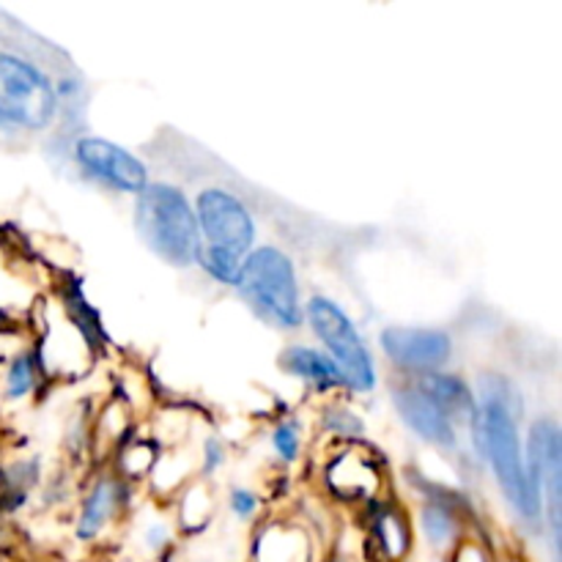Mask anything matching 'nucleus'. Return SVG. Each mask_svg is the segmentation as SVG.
<instances>
[{"label": "nucleus", "instance_id": "obj_1", "mask_svg": "<svg viewBox=\"0 0 562 562\" xmlns=\"http://www.w3.org/2000/svg\"><path fill=\"white\" fill-rule=\"evenodd\" d=\"M60 108V88L33 55L0 47V130H47Z\"/></svg>", "mask_w": 562, "mask_h": 562}, {"label": "nucleus", "instance_id": "obj_2", "mask_svg": "<svg viewBox=\"0 0 562 562\" xmlns=\"http://www.w3.org/2000/svg\"><path fill=\"white\" fill-rule=\"evenodd\" d=\"M137 195V231L143 241L173 267L198 263L203 241L184 192L170 184H146Z\"/></svg>", "mask_w": 562, "mask_h": 562}, {"label": "nucleus", "instance_id": "obj_3", "mask_svg": "<svg viewBox=\"0 0 562 562\" xmlns=\"http://www.w3.org/2000/svg\"><path fill=\"white\" fill-rule=\"evenodd\" d=\"M481 428L483 448H486L488 459H492L499 488H503L508 503L527 521H536L541 516V503H538L536 492H532L530 481H527V464L521 461L519 434H516V423L510 417V409L503 395L486 393L481 412Z\"/></svg>", "mask_w": 562, "mask_h": 562}, {"label": "nucleus", "instance_id": "obj_4", "mask_svg": "<svg viewBox=\"0 0 562 562\" xmlns=\"http://www.w3.org/2000/svg\"><path fill=\"white\" fill-rule=\"evenodd\" d=\"M236 285L261 316L280 327H300L302 307L294 263L278 247H256L245 256Z\"/></svg>", "mask_w": 562, "mask_h": 562}, {"label": "nucleus", "instance_id": "obj_5", "mask_svg": "<svg viewBox=\"0 0 562 562\" xmlns=\"http://www.w3.org/2000/svg\"><path fill=\"white\" fill-rule=\"evenodd\" d=\"M307 318H311L318 338L333 351V366L338 368L340 382H346L357 393H371L373 384H376V371H373L371 355H368L366 344H362L351 318L335 302L324 300V296H316L307 305Z\"/></svg>", "mask_w": 562, "mask_h": 562}, {"label": "nucleus", "instance_id": "obj_6", "mask_svg": "<svg viewBox=\"0 0 562 562\" xmlns=\"http://www.w3.org/2000/svg\"><path fill=\"white\" fill-rule=\"evenodd\" d=\"M192 212H195L201 241H206L201 247H212V250L228 252L245 261V256L256 245V223L239 198L231 195L223 187H209L198 192Z\"/></svg>", "mask_w": 562, "mask_h": 562}, {"label": "nucleus", "instance_id": "obj_7", "mask_svg": "<svg viewBox=\"0 0 562 562\" xmlns=\"http://www.w3.org/2000/svg\"><path fill=\"white\" fill-rule=\"evenodd\" d=\"M75 159L88 176L104 181L113 190L140 192L148 184V170L135 154L102 137H80L75 143Z\"/></svg>", "mask_w": 562, "mask_h": 562}, {"label": "nucleus", "instance_id": "obj_8", "mask_svg": "<svg viewBox=\"0 0 562 562\" xmlns=\"http://www.w3.org/2000/svg\"><path fill=\"white\" fill-rule=\"evenodd\" d=\"M527 481L536 492L538 503L549 497V530H552L554 562L560 558V431L554 423H538L530 442V464Z\"/></svg>", "mask_w": 562, "mask_h": 562}, {"label": "nucleus", "instance_id": "obj_9", "mask_svg": "<svg viewBox=\"0 0 562 562\" xmlns=\"http://www.w3.org/2000/svg\"><path fill=\"white\" fill-rule=\"evenodd\" d=\"M382 346L395 366L434 373L450 357V338L439 329H384Z\"/></svg>", "mask_w": 562, "mask_h": 562}, {"label": "nucleus", "instance_id": "obj_10", "mask_svg": "<svg viewBox=\"0 0 562 562\" xmlns=\"http://www.w3.org/2000/svg\"><path fill=\"white\" fill-rule=\"evenodd\" d=\"M393 398L406 426L415 428L426 442L439 445V448H456V428L450 417L417 384L395 387Z\"/></svg>", "mask_w": 562, "mask_h": 562}, {"label": "nucleus", "instance_id": "obj_11", "mask_svg": "<svg viewBox=\"0 0 562 562\" xmlns=\"http://www.w3.org/2000/svg\"><path fill=\"white\" fill-rule=\"evenodd\" d=\"M121 503V486L113 477H102L97 481V486L91 488V494L86 497L80 510V519H77V538L80 541H91L97 538L104 527L110 525V519L115 516Z\"/></svg>", "mask_w": 562, "mask_h": 562}, {"label": "nucleus", "instance_id": "obj_12", "mask_svg": "<svg viewBox=\"0 0 562 562\" xmlns=\"http://www.w3.org/2000/svg\"><path fill=\"white\" fill-rule=\"evenodd\" d=\"M417 387L439 406L448 417H472L475 415V401H472L470 390L459 382L456 376H445V373H423Z\"/></svg>", "mask_w": 562, "mask_h": 562}, {"label": "nucleus", "instance_id": "obj_13", "mask_svg": "<svg viewBox=\"0 0 562 562\" xmlns=\"http://www.w3.org/2000/svg\"><path fill=\"white\" fill-rule=\"evenodd\" d=\"M280 366L291 373V376H300L305 382L316 384V387H335L340 382L338 368L333 366V360H327L318 351L305 349V346H294L283 355Z\"/></svg>", "mask_w": 562, "mask_h": 562}, {"label": "nucleus", "instance_id": "obj_14", "mask_svg": "<svg viewBox=\"0 0 562 562\" xmlns=\"http://www.w3.org/2000/svg\"><path fill=\"white\" fill-rule=\"evenodd\" d=\"M307 554L305 536L283 527L267 530L256 543V562H307Z\"/></svg>", "mask_w": 562, "mask_h": 562}, {"label": "nucleus", "instance_id": "obj_15", "mask_svg": "<svg viewBox=\"0 0 562 562\" xmlns=\"http://www.w3.org/2000/svg\"><path fill=\"white\" fill-rule=\"evenodd\" d=\"M376 532L379 538H382V549L384 554H387V560L395 562L404 558L406 549H409V530H406L404 519H401L398 514L387 510V514L379 516Z\"/></svg>", "mask_w": 562, "mask_h": 562}, {"label": "nucleus", "instance_id": "obj_16", "mask_svg": "<svg viewBox=\"0 0 562 562\" xmlns=\"http://www.w3.org/2000/svg\"><path fill=\"white\" fill-rule=\"evenodd\" d=\"M423 532H426L428 543H434L437 549L448 547L453 541V516H450V510H445L437 503H428L423 508Z\"/></svg>", "mask_w": 562, "mask_h": 562}, {"label": "nucleus", "instance_id": "obj_17", "mask_svg": "<svg viewBox=\"0 0 562 562\" xmlns=\"http://www.w3.org/2000/svg\"><path fill=\"white\" fill-rule=\"evenodd\" d=\"M33 382H36V371H33V357L27 351L16 355L11 360L9 371H5V395L9 398H25L33 390Z\"/></svg>", "mask_w": 562, "mask_h": 562}, {"label": "nucleus", "instance_id": "obj_18", "mask_svg": "<svg viewBox=\"0 0 562 562\" xmlns=\"http://www.w3.org/2000/svg\"><path fill=\"white\" fill-rule=\"evenodd\" d=\"M198 263H203V267H206V272H212L214 278L223 280V283L236 285V278H239V269H241V258L228 256V252L212 250V247H201Z\"/></svg>", "mask_w": 562, "mask_h": 562}, {"label": "nucleus", "instance_id": "obj_19", "mask_svg": "<svg viewBox=\"0 0 562 562\" xmlns=\"http://www.w3.org/2000/svg\"><path fill=\"white\" fill-rule=\"evenodd\" d=\"M272 445L283 461H296V456H300V434H296V428L291 423H283V426L274 428Z\"/></svg>", "mask_w": 562, "mask_h": 562}, {"label": "nucleus", "instance_id": "obj_20", "mask_svg": "<svg viewBox=\"0 0 562 562\" xmlns=\"http://www.w3.org/2000/svg\"><path fill=\"white\" fill-rule=\"evenodd\" d=\"M231 510H234L239 519H250L258 510V497L252 492H247V488H234V492H231Z\"/></svg>", "mask_w": 562, "mask_h": 562}, {"label": "nucleus", "instance_id": "obj_21", "mask_svg": "<svg viewBox=\"0 0 562 562\" xmlns=\"http://www.w3.org/2000/svg\"><path fill=\"white\" fill-rule=\"evenodd\" d=\"M329 415L338 417V420H329V417H327V426L335 428V431H338V434H344V437H351V434H360L362 431L360 420H357V417L351 415V412L335 409V412H329Z\"/></svg>", "mask_w": 562, "mask_h": 562}, {"label": "nucleus", "instance_id": "obj_22", "mask_svg": "<svg viewBox=\"0 0 562 562\" xmlns=\"http://www.w3.org/2000/svg\"><path fill=\"white\" fill-rule=\"evenodd\" d=\"M203 456H206V472L220 470V464H223V459H225L223 445H220L214 437L206 439V445H203Z\"/></svg>", "mask_w": 562, "mask_h": 562}, {"label": "nucleus", "instance_id": "obj_23", "mask_svg": "<svg viewBox=\"0 0 562 562\" xmlns=\"http://www.w3.org/2000/svg\"><path fill=\"white\" fill-rule=\"evenodd\" d=\"M168 538H170L168 530H165L162 525L148 527V532H146V543L154 549V552H159V549L168 547Z\"/></svg>", "mask_w": 562, "mask_h": 562}, {"label": "nucleus", "instance_id": "obj_24", "mask_svg": "<svg viewBox=\"0 0 562 562\" xmlns=\"http://www.w3.org/2000/svg\"><path fill=\"white\" fill-rule=\"evenodd\" d=\"M453 562H486V558H483V552L477 547H461Z\"/></svg>", "mask_w": 562, "mask_h": 562}, {"label": "nucleus", "instance_id": "obj_25", "mask_svg": "<svg viewBox=\"0 0 562 562\" xmlns=\"http://www.w3.org/2000/svg\"><path fill=\"white\" fill-rule=\"evenodd\" d=\"M329 562H346V560H329Z\"/></svg>", "mask_w": 562, "mask_h": 562}]
</instances>
